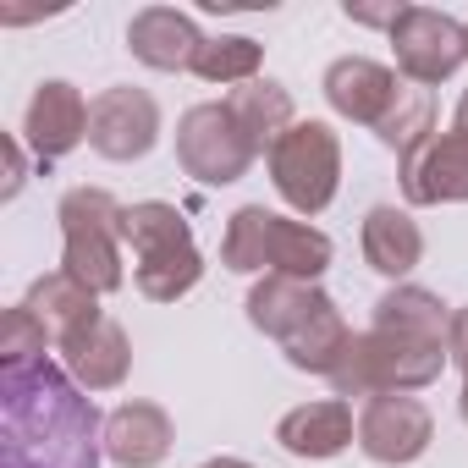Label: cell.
<instances>
[{
  "mask_svg": "<svg viewBox=\"0 0 468 468\" xmlns=\"http://www.w3.org/2000/svg\"><path fill=\"white\" fill-rule=\"evenodd\" d=\"M446 331H452V309L435 292L408 287V282L380 292L375 325L347 342L342 364L331 369V391L342 402L347 397H386V391H408V397L424 391L452 364Z\"/></svg>",
  "mask_w": 468,
  "mask_h": 468,
  "instance_id": "1",
  "label": "cell"
},
{
  "mask_svg": "<svg viewBox=\"0 0 468 468\" xmlns=\"http://www.w3.org/2000/svg\"><path fill=\"white\" fill-rule=\"evenodd\" d=\"M6 468H100L105 452V419L94 413V397L56 369L50 358L28 369H6Z\"/></svg>",
  "mask_w": 468,
  "mask_h": 468,
  "instance_id": "2",
  "label": "cell"
},
{
  "mask_svg": "<svg viewBox=\"0 0 468 468\" xmlns=\"http://www.w3.org/2000/svg\"><path fill=\"white\" fill-rule=\"evenodd\" d=\"M220 265L238 276H292V282H320L331 271V238L309 220L276 215L265 204H243L226 220L220 238Z\"/></svg>",
  "mask_w": 468,
  "mask_h": 468,
  "instance_id": "3",
  "label": "cell"
},
{
  "mask_svg": "<svg viewBox=\"0 0 468 468\" xmlns=\"http://www.w3.org/2000/svg\"><path fill=\"white\" fill-rule=\"evenodd\" d=\"M122 243L133 249V282L149 303H176L204 282V254L176 204L144 198L122 215Z\"/></svg>",
  "mask_w": 468,
  "mask_h": 468,
  "instance_id": "4",
  "label": "cell"
},
{
  "mask_svg": "<svg viewBox=\"0 0 468 468\" xmlns=\"http://www.w3.org/2000/svg\"><path fill=\"white\" fill-rule=\"evenodd\" d=\"M122 215H127V204H116V193H105V187H72L56 209V220H61V271L72 282H83L94 298H105L127 282V271H122V249H127L122 243Z\"/></svg>",
  "mask_w": 468,
  "mask_h": 468,
  "instance_id": "5",
  "label": "cell"
},
{
  "mask_svg": "<svg viewBox=\"0 0 468 468\" xmlns=\"http://www.w3.org/2000/svg\"><path fill=\"white\" fill-rule=\"evenodd\" d=\"M265 165H271V182L287 198V209H298L309 220L342 187V138L325 122H292L276 138V149L265 154Z\"/></svg>",
  "mask_w": 468,
  "mask_h": 468,
  "instance_id": "6",
  "label": "cell"
},
{
  "mask_svg": "<svg viewBox=\"0 0 468 468\" xmlns=\"http://www.w3.org/2000/svg\"><path fill=\"white\" fill-rule=\"evenodd\" d=\"M254 160H260V149L249 144L243 122L231 116L226 100L193 105V111L176 122V165H182L193 182H204V187L243 182Z\"/></svg>",
  "mask_w": 468,
  "mask_h": 468,
  "instance_id": "7",
  "label": "cell"
},
{
  "mask_svg": "<svg viewBox=\"0 0 468 468\" xmlns=\"http://www.w3.org/2000/svg\"><path fill=\"white\" fill-rule=\"evenodd\" d=\"M391 50H397L402 83L435 89L468 61V23H457L435 6H408L391 28Z\"/></svg>",
  "mask_w": 468,
  "mask_h": 468,
  "instance_id": "8",
  "label": "cell"
},
{
  "mask_svg": "<svg viewBox=\"0 0 468 468\" xmlns=\"http://www.w3.org/2000/svg\"><path fill=\"white\" fill-rule=\"evenodd\" d=\"M154 144H160V105L149 89L116 83L89 100V149L94 154L127 165V160H144Z\"/></svg>",
  "mask_w": 468,
  "mask_h": 468,
  "instance_id": "9",
  "label": "cell"
},
{
  "mask_svg": "<svg viewBox=\"0 0 468 468\" xmlns=\"http://www.w3.org/2000/svg\"><path fill=\"white\" fill-rule=\"evenodd\" d=\"M435 441V419L419 397L408 391H386V397H369L364 413H358V452L369 463H386V468H402V463H419Z\"/></svg>",
  "mask_w": 468,
  "mask_h": 468,
  "instance_id": "10",
  "label": "cell"
},
{
  "mask_svg": "<svg viewBox=\"0 0 468 468\" xmlns=\"http://www.w3.org/2000/svg\"><path fill=\"white\" fill-rule=\"evenodd\" d=\"M397 176H402V198L408 204H468V144L446 127V133H430L419 149H408L397 160Z\"/></svg>",
  "mask_w": 468,
  "mask_h": 468,
  "instance_id": "11",
  "label": "cell"
},
{
  "mask_svg": "<svg viewBox=\"0 0 468 468\" xmlns=\"http://www.w3.org/2000/svg\"><path fill=\"white\" fill-rule=\"evenodd\" d=\"M320 89H325V105H331L342 122H358V127H369V133H375V127H380V116L391 111V100H397L402 78H397L391 67L369 61V56H342V61H331V67H325Z\"/></svg>",
  "mask_w": 468,
  "mask_h": 468,
  "instance_id": "12",
  "label": "cell"
},
{
  "mask_svg": "<svg viewBox=\"0 0 468 468\" xmlns=\"http://www.w3.org/2000/svg\"><path fill=\"white\" fill-rule=\"evenodd\" d=\"M23 138H28V149H34L39 160L72 154V149L89 138V100H83L72 83H61V78L39 83L34 100H28V116H23Z\"/></svg>",
  "mask_w": 468,
  "mask_h": 468,
  "instance_id": "13",
  "label": "cell"
},
{
  "mask_svg": "<svg viewBox=\"0 0 468 468\" xmlns=\"http://www.w3.org/2000/svg\"><path fill=\"white\" fill-rule=\"evenodd\" d=\"M61 369L83 391H116L133 369V342L111 314H100V320H89L83 331H72L61 342Z\"/></svg>",
  "mask_w": 468,
  "mask_h": 468,
  "instance_id": "14",
  "label": "cell"
},
{
  "mask_svg": "<svg viewBox=\"0 0 468 468\" xmlns=\"http://www.w3.org/2000/svg\"><path fill=\"white\" fill-rule=\"evenodd\" d=\"M353 441H358V419H353V402H342V397L303 402V408L282 413V424H276V446L303 463H325V457L347 452Z\"/></svg>",
  "mask_w": 468,
  "mask_h": 468,
  "instance_id": "15",
  "label": "cell"
},
{
  "mask_svg": "<svg viewBox=\"0 0 468 468\" xmlns=\"http://www.w3.org/2000/svg\"><path fill=\"white\" fill-rule=\"evenodd\" d=\"M127 50L154 67V72H193L198 50H204V34L187 12L176 6H144L133 23H127Z\"/></svg>",
  "mask_w": 468,
  "mask_h": 468,
  "instance_id": "16",
  "label": "cell"
},
{
  "mask_svg": "<svg viewBox=\"0 0 468 468\" xmlns=\"http://www.w3.org/2000/svg\"><path fill=\"white\" fill-rule=\"evenodd\" d=\"M358 243H364L369 271L386 276V282H397V287H402V282L419 271V260H424V231H419V220H413L408 209H397V204H375V209L364 215Z\"/></svg>",
  "mask_w": 468,
  "mask_h": 468,
  "instance_id": "17",
  "label": "cell"
},
{
  "mask_svg": "<svg viewBox=\"0 0 468 468\" xmlns=\"http://www.w3.org/2000/svg\"><path fill=\"white\" fill-rule=\"evenodd\" d=\"M171 441V413L160 402H122L105 419V457L116 468H160Z\"/></svg>",
  "mask_w": 468,
  "mask_h": 468,
  "instance_id": "18",
  "label": "cell"
},
{
  "mask_svg": "<svg viewBox=\"0 0 468 468\" xmlns=\"http://www.w3.org/2000/svg\"><path fill=\"white\" fill-rule=\"evenodd\" d=\"M347 342H353V331H347L336 298H320V303H314L287 336H282V353H287L292 369H303V375H325V380H331V369L342 364Z\"/></svg>",
  "mask_w": 468,
  "mask_h": 468,
  "instance_id": "19",
  "label": "cell"
},
{
  "mask_svg": "<svg viewBox=\"0 0 468 468\" xmlns=\"http://www.w3.org/2000/svg\"><path fill=\"white\" fill-rule=\"evenodd\" d=\"M34 314H39V325L50 331V342L61 347L72 331H83L89 320H100L105 309H100V298L83 287V282H72L67 271H50V276H39L34 287H28V298H23Z\"/></svg>",
  "mask_w": 468,
  "mask_h": 468,
  "instance_id": "20",
  "label": "cell"
},
{
  "mask_svg": "<svg viewBox=\"0 0 468 468\" xmlns=\"http://www.w3.org/2000/svg\"><path fill=\"white\" fill-rule=\"evenodd\" d=\"M226 105H231V116L243 122V133H249V144H254L260 154H271L276 138L298 122V116H292V94H287V83H276V78H254V83H243V89H231Z\"/></svg>",
  "mask_w": 468,
  "mask_h": 468,
  "instance_id": "21",
  "label": "cell"
},
{
  "mask_svg": "<svg viewBox=\"0 0 468 468\" xmlns=\"http://www.w3.org/2000/svg\"><path fill=\"white\" fill-rule=\"evenodd\" d=\"M320 282H292V276H260L249 292V325L265 331L271 342H282L314 303H320Z\"/></svg>",
  "mask_w": 468,
  "mask_h": 468,
  "instance_id": "22",
  "label": "cell"
},
{
  "mask_svg": "<svg viewBox=\"0 0 468 468\" xmlns=\"http://www.w3.org/2000/svg\"><path fill=\"white\" fill-rule=\"evenodd\" d=\"M260 67H265V45L249 39V34H215V39H204L198 61H193V72H198L204 83H220V89L254 83Z\"/></svg>",
  "mask_w": 468,
  "mask_h": 468,
  "instance_id": "23",
  "label": "cell"
},
{
  "mask_svg": "<svg viewBox=\"0 0 468 468\" xmlns=\"http://www.w3.org/2000/svg\"><path fill=\"white\" fill-rule=\"evenodd\" d=\"M430 133H435V100H430V89L402 83V89H397V100H391V111L380 116L375 138H380L386 149H397V160H402V154H408V149H419Z\"/></svg>",
  "mask_w": 468,
  "mask_h": 468,
  "instance_id": "24",
  "label": "cell"
},
{
  "mask_svg": "<svg viewBox=\"0 0 468 468\" xmlns=\"http://www.w3.org/2000/svg\"><path fill=\"white\" fill-rule=\"evenodd\" d=\"M50 353V331L39 325V314L28 303L6 309V325H0V364L6 369H28Z\"/></svg>",
  "mask_w": 468,
  "mask_h": 468,
  "instance_id": "25",
  "label": "cell"
},
{
  "mask_svg": "<svg viewBox=\"0 0 468 468\" xmlns=\"http://www.w3.org/2000/svg\"><path fill=\"white\" fill-rule=\"evenodd\" d=\"M342 12H347L353 23H364V28H386V34H391V28H397V17H402L408 6H397V0H391V6H358V0H347Z\"/></svg>",
  "mask_w": 468,
  "mask_h": 468,
  "instance_id": "26",
  "label": "cell"
},
{
  "mask_svg": "<svg viewBox=\"0 0 468 468\" xmlns=\"http://www.w3.org/2000/svg\"><path fill=\"white\" fill-rule=\"evenodd\" d=\"M446 353H452V364L463 369V380H468V309H452V331H446Z\"/></svg>",
  "mask_w": 468,
  "mask_h": 468,
  "instance_id": "27",
  "label": "cell"
},
{
  "mask_svg": "<svg viewBox=\"0 0 468 468\" xmlns=\"http://www.w3.org/2000/svg\"><path fill=\"white\" fill-rule=\"evenodd\" d=\"M23 182H28L23 144H17V138H6V187H0V198H17V193H23Z\"/></svg>",
  "mask_w": 468,
  "mask_h": 468,
  "instance_id": "28",
  "label": "cell"
},
{
  "mask_svg": "<svg viewBox=\"0 0 468 468\" xmlns=\"http://www.w3.org/2000/svg\"><path fill=\"white\" fill-rule=\"evenodd\" d=\"M452 133L468 144V89H463V100H457V111H452Z\"/></svg>",
  "mask_w": 468,
  "mask_h": 468,
  "instance_id": "29",
  "label": "cell"
},
{
  "mask_svg": "<svg viewBox=\"0 0 468 468\" xmlns=\"http://www.w3.org/2000/svg\"><path fill=\"white\" fill-rule=\"evenodd\" d=\"M204 468H254V463H243V457H209Z\"/></svg>",
  "mask_w": 468,
  "mask_h": 468,
  "instance_id": "30",
  "label": "cell"
},
{
  "mask_svg": "<svg viewBox=\"0 0 468 468\" xmlns=\"http://www.w3.org/2000/svg\"><path fill=\"white\" fill-rule=\"evenodd\" d=\"M457 413H463V424H468V380H463V397H457Z\"/></svg>",
  "mask_w": 468,
  "mask_h": 468,
  "instance_id": "31",
  "label": "cell"
}]
</instances>
